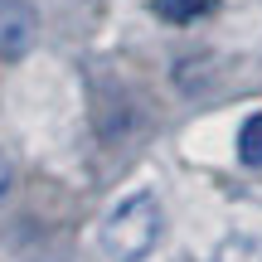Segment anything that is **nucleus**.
I'll return each mask as SVG.
<instances>
[{
    "instance_id": "f257e3e1",
    "label": "nucleus",
    "mask_w": 262,
    "mask_h": 262,
    "mask_svg": "<svg viewBox=\"0 0 262 262\" xmlns=\"http://www.w3.org/2000/svg\"><path fill=\"white\" fill-rule=\"evenodd\" d=\"M160 233H165V209L150 189L122 199V204L107 214L102 224V253L112 262H146L160 248Z\"/></svg>"
},
{
    "instance_id": "f03ea898",
    "label": "nucleus",
    "mask_w": 262,
    "mask_h": 262,
    "mask_svg": "<svg viewBox=\"0 0 262 262\" xmlns=\"http://www.w3.org/2000/svg\"><path fill=\"white\" fill-rule=\"evenodd\" d=\"M39 44V15L29 0H0V58H25Z\"/></svg>"
},
{
    "instance_id": "7ed1b4c3",
    "label": "nucleus",
    "mask_w": 262,
    "mask_h": 262,
    "mask_svg": "<svg viewBox=\"0 0 262 262\" xmlns=\"http://www.w3.org/2000/svg\"><path fill=\"white\" fill-rule=\"evenodd\" d=\"M238 160L243 165H262V112H248L243 126H238Z\"/></svg>"
},
{
    "instance_id": "20e7f679",
    "label": "nucleus",
    "mask_w": 262,
    "mask_h": 262,
    "mask_svg": "<svg viewBox=\"0 0 262 262\" xmlns=\"http://www.w3.org/2000/svg\"><path fill=\"white\" fill-rule=\"evenodd\" d=\"M214 262H262V238H253V233H228L224 243H219Z\"/></svg>"
},
{
    "instance_id": "39448f33",
    "label": "nucleus",
    "mask_w": 262,
    "mask_h": 262,
    "mask_svg": "<svg viewBox=\"0 0 262 262\" xmlns=\"http://www.w3.org/2000/svg\"><path fill=\"white\" fill-rule=\"evenodd\" d=\"M156 10L165 19H194V15H204V10H214V0H160Z\"/></svg>"
},
{
    "instance_id": "423d86ee",
    "label": "nucleus",
    "mask_w": 262,
    "mask_h": 262,
    "mask_svg": "<svg viewBox=\"0 0 262 262\" xmlns=\"http://www.w3.org/2000/svg\"><path fill=\"white\" fill-rule=\"evenodd\" d=\"M10 185H15V170H10V160H5V156H0V199H5V194H10Z\"/></svg>"
}]
</instances>
